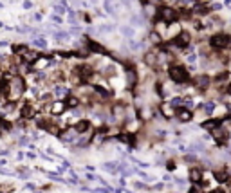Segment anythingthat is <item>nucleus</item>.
<instances>
[{
	"instance_id": "f257e3e1",
	"label": "nucleus",
	"mask_w": 231,
	"mask_h": 193,
	"mask_svg": "<svg viewBox=\"0 0 231 193\" xmlns=\"http://www.w3.org/2000/svg\"><path fill=\"white\" fill-rule=\"evenodd\" d=\"M7 81L9 83H7L6 99L11 101V103H15V101H18L22 96H24V92H26V81H24L22 76H11Z\"/></svg>"
},
{
	"instance_id": "f03ea898",
	"label": "nucleus",
	"mask_w": 231,
	"mask_h": 193,
	"mask_svg": "<svg viewBox=\"0 0 231 193\" xmlns=\"http://www.w3.org/2000/svg\"><path fill=\"white\" fill-rule=\"evenodd\" d=\"M168 76L173 83L177 85H184V83H188L192 81V76H190V71L186 67H182L179 65V63H175V65H170L168 67Z\"/></svg>"
},
{
	"instance_id": "7ed1b4c3",
	"label": "nucleus",
	"mask_w": 231,
	"mask_h": 193,
	"mask_svg": "<svg viewBox=\"0 0 231 193\" xmlns=\"http://www.w3.org/2000/svg\"><path fill=\"white\" fill-rule=\"evenodd\" d=\"M155 16H157V20H163L164 24L172 25V24H175L177 20H179V11H177V9H173V7H166V6H161V7L157 9Z\"/></svg>"
},
{
	"instance_id": "20e7f679",
	"label": "nucleus",
	"mask_w": 231,
	"mask_h": 193,
	"mask_svg": "<svg viewBox=\"0 0 231 193\" xmlns=\"http://www.w3.org/2000/svg\"><path fill=\"white\" fill-rule=\"evenodd\" d=\"M210 45L217 51H224L231 45V36L229 34H224V33H217L210 38Z\"/></svg>"
},
{
	"instance_id": "39448f33",
	"label": "nucleus",
	"mask_w": 231,
	"mask_h": 193,
	"mask_svg": "<svg viewBox=\"0 0 231 193\" xmlns=\"http://www.w3.org/2000/svg\"><path fill=\"white\" fill-rule=\"evenodd\" d=\"M58 137H60V141H63V143H67V144H76V141L80 139V134L76 132L74 126H67L65 130H61V132L58 134Z\"/></svg>"
},
{
	"instance_id": "423d86ee",
	"label": "nucleus",
	"mask_w": 231,
	"mask_h": 193,
	"mask_svg": "<svg viewBox=\"0 0 231 193\" xmlns=\"http://www.w3.org/2000/svg\"><path fill=\"white\" fill-rule=\"evenodd\" d=\"M229 135H231V134H229V130H227V128H224L222 125H220L219 128H215V130L211 132V137H213V139H215V143H217V144H220V146H222V144H226V143L229 141Z\"/></svg>"
},
{
	"instance_id": "0eeeda50",
	"label": "nucleus",
	"mask_w": 231,
	"mask_h": 193,
	"mask_svg": "<svg viewBox=\"0 0 231 193\" xmlns=\"http://www.w3.org/2000/svg\"><path fill=\"white\" fill-rule=\"evenodd\" d=\"M65 110H67L65 99H54V101L51 103V116L60 117V116H63V114H65Z\"/></svg>"
},
{
	"instance_id": "6e6552de",
	"label": "nucleus",
	"mask_w": 231,
	"mask_h": 193,
	"mask_svg": "<svg viewBox=\"0 0 231 193\" xmlns=\"http://www.w3.org/2000/svg\"><path fill=\"white\" fill-rule=\"evenodd\" d=\"M210 83H211L210 74H197L193 78V85H195V89H199V90H204L206 87H210Z\"/></svg>"
},
{
	"instance_id": "1a4fd4ad",
	"label": "nucleus",
	"mask_w": 231,
	"mask_h": 193,
	"mask_svg": "<svg viewBox=\"0 0 231 193\" xmlns=\"http://www.w3.org/2000/svg\"><path fill=\"white\" fill-rule=\"evenodd\" d=\"M74 128H76V132H78L80 135L92 134V123H90L88 119H80V121L74 125Z\"/></svg>"
},
{
	"instance_id": "9d476101",
	"label": "nucleus",
	"mask_w": 231,
	"mask_h": 193,
	"mask_svg": "<svg viewBox=\"0 0 231 193\" xmlns=\"http://www.w3.org/2000/svg\"><path fill=\"white\" fill-rule=\"evenodd\" d=\"M159 110H161V114H163L166 119H172V117H175V116H177V109H173V106H172L170 103H161Z\"/></svg>"
},
{
	"instance_id": "9b49d317",
	"label": "nucleus",
	"mask_w": 231,
	"mask_h": 193,
	"mask_svg": "<svg viewBox=\"0 0 231 193\" xmlns=\"http://www.w3.org/2000/svg\"><path fill=\"white\" fill-rule=\"evenodd\" d=\"M213 175H215V181H219V182H224V184H227L229 182V170L227 168H219V170H215L213 171Z\"/></svg>"
},
{
	"instance_id": "f8f14e48",
	"label": "nucleus",
	"mask_w": 231,
	"mask_h": 193,
	"mask_svg": "<svg viewBox=\"0 0 231 193\" xmlns=\"http://www.w3.org/2000/svg\"><path fill=\"white\" fill-rule=\"evenodd\" d=\"M87 47H88L90 52H96V54H108V51H107L101 44L94 42V40H87Z\"/></svg>"
},
{
	"instance_id": "ddd939ff",
	"label": "nucleus",
	"mask_w": 231,
	"mask_h": 193,
	"mask_svg": "<svg viewBox=\"0 0 231 193\" xmlns=\"http://www.w3.org/2000/svg\"><path fill=\"white\" fill-rule=\"evenodd\" d=\"M181 123H188V121H192V117H193V112L190 110V109H177V116H175Z\"/></svg>"
},
{
	"instance_id": "4468645a",
	"label": "nucleus",
	"mask_w": 231,
	"mask_h": 193,
	"mask_svg": "<svg viewBox=\"0 0 231 193\" xmlns=\"http://www.w3.org/2000/svg\"><path fill=\"white\" fill-rule=\"evenodd\" d=\"M202 175H204V171L200 168H190V181L193 184H200L202 182Z\"/></svg>"
},
{
	"instance_id": "2eb2a0df",
	"label": "nucleus",
	"mask_w": 231,
	"mask_h": 193,
	"mask_svg": "<svg viewBox=\"0 0 231 193\" xmlns=\"http://www.w3.org/2000/svg\"><path fill=\"white\" fill-rule=\"evenodd\" d=\"M53 96H56L58 99H67L69 96H71V90H69V89H65L63 85H56V87H54V90H53Z\"/></svg>"
},
{
	"instance_id": "dca6fc26",
	"label": "nucleus",
	"mask_w": 231,
	"mask_h": 193,
	"mask_svg": "<svg viewBox=\"0 0 231 193\" xmlns=\"http://www.w3.org/2000/svg\"><path fill=\"white\" fill-rule=\"evenodd\" d=\"M80 103H81V99L76 96V94H71L67 99H65V105H67V110H74V109H78L80 106Z\"/></svg>"
},
{
	"instance_id": "f3484780",
	"label": "nucleus",
	"mask_w": 231,
	"mask_h": 193,
	"mask_svg": "<svg viewBox=\"0 0 231 193\" xmlns=\"http://www.w3.org/2000/svg\"><path fill=\"white\" fill-rule=\"evenodd\" d=\"M126 87L128 89H132V87H135V83H137V74H135V71L134 69H126Z\"/></svg>"
},
{
	"instance_id": "a211bd4d",
	"label": "nucleus",
	"mask_w": 231,
	"mask_h": 193,
	"mask_svg": "<svg viewBox=\"0 0 231 193\" xmlns=\"http://www.w3.org/2000/svg\"><path fill=\"white\" fill-rule=\"evenodd\" d=\"M33 45H34V49H47L49 45H47V40H45L43 36H34L33 38Z\"/></svg>"
},
{
	"instance_id": "6ab92c4d",
	"label": "nucleus",
	"mask_w": 231,
	"mask_h": 193,
	"mask_svg": "<svg viewBox=\"0 0 231 193\" xmlns=\"http://www.w3.org/2000/svg\"><path fill=\"white\" fill-rule=\"evenodd\" d=\"M145 61H146V65H157V49L155 51H148L145 54Z\"/></svg>"
},
{
	"instance_id": "aec40b11",
	"label": "nucleus",
	"mask_w": 231,
	"mask_h": 193,
	"mask_svg": "<svg viewBox=\"0 0 231 193\" xmlns=\"http://www.w3.org/2000/svg\"><path fill=\"white\" fill-rule=\"evenodd\" d=\"M27 51H29V47H27V45H24V44H15V45H13V52H15V54H18V56H24Z\"/></svg>"
},
{
	"instance_id": "412c9836",
	"label": "nucleus",
	"mask_w": 231,
	"mask_h": 193,
	"mask_svg": "<svg viewBox=\"0 0 231 193\" xmlns=\"http://www.w3.org/2000/svg\"><path fill=\"white\" fill-rule=\"evenodd\" d=\"M170 105L173 106V109H182V106H184V98H181V96H175V98L170 101Z\"/></svg>"
},
{
	"instance_id": "4be33fe9",
	"label": "nucleus",
	"mask_w": 231,
	"mask_h": 193,
	"mask_svg": "<svg viewBox=\"0 0 231 193\" xmlns=\"http://www.w3.org/2000/svg\"><path fill=\"white\" fill-rule=\"evenodd\" d=\"M215 106H217V105H215L213 101H208V103H204V105H202V109H204V112H206V114H210V116H211V114H213V110H215Z\"/></svg>"
},
{
	"instance_id": "5701e85b",
	"label": "nucleus",
	"mask_w": 231,
	"mask_h": 193,
	"mask_svg": "<svg viewBox=\"0 0 231 193\" xmlns=\"http://www.w3.org/2000/svg\"><path fill=\"white\" fill-rule=\"evenodd\" d=\"M121 34H123L125 38H132V36H134V27H130V25L121 27Z\"/></svg>"
},
{
	"instance_id": "b1692460",
	"label": "nucleus",
	"mask_w": 231,
	"mask_h": 193,
	"mask_svg": "<svg viewBox=\"0 0 231 193\" xmlns=\"http://www.w3.org/2000/svg\"><path fill=\"white\" fill-rule=\"evenodd\" d=\"M227 78H229V74H227V72H219V74L215 76V83H222V81L226 83V81H227Z\"/></svg>"
},
{
	"instance_id": "393cba45",
	"label": "nucleus",
	"mask_w": 231,
	"mask_h": 193,
	"mask_svg": "<svg viewBox=\"0 0 231 193\" xmlns=\"http://www.w3.org/2000/svg\"><path fill=\"white\" fill-rule=\"evenodd\" d=\"M161 40H163V38H161V34H157L155 31L150 33V42H154V44H161Z\"/></svg>"
},
{
	"instance_id": "a878e982",
	"label": "nucleus",
	"mask_w": 231,
	"mask_h": 193,
	"mask_svg": "<svg viewBox=\"0 0 231 193\" xmlns=\"http://www.w3.org/2000/svg\"><path fill=\"white\" fill-rule=\"evenodd\" d=\"M69 36H71V34H69V33H65V31H61V33H54V38H58V40H61V42H63V40L67 42V40H69Z\"/></svg>"
},
{
	"instance_id": "bb28decb",
	"label": "nucleus",
	"mask_w": 231,
	"mask_h": 193,
	"mask_svg": "<svg viewBox=\"0 0 231 193\" xmlns=\"http://www.w3.org/2000/svg\"><path fill=\"white\" fill-rule=\"evenodd\" d=\"M197 161H199L197 155H192V154L190 155H184V162H197Z\"/></svg>"
},
{
	"instance_id": "cd10ccee",
	"label": "nucleus",
	"mask_w": 231,
	"mask_h": 193,
	"mask_svg": "<svg viewBox=\"0 0 231 193\" xmlns=\"http://www.w3.org/2000/svg\"><path fill=\"white\" fill-rule=\"evenodd\" d=\"M51 20H53V22H54V24H61V22H63V18H61V15H56V13H54V15H51Z\"/></svg>"
},
{
	"instance_id": "c85d7f7f",
	"label": "nucleus",
	"mask_w": 231,
	"mask_h": 193,
	"mask_svg": "<svg viewBox=\"0 0 231 193\" xmlns=\"http://www.w3.org/2000/svg\"><path fill=\"white\" fill-rule=\"evenodd\" d=\"M137 175H139L143 181H150V175L146 173V171H143V170H137Z\"/></svg>"
},
{
	"instance_id": "c756f323",
	"label": "nucleus",
	"mask_w": 231,
	"mask_h": 193,
	"mask_svg": "<svg viewBox=\"0 0 231 193\" xmlns=\"http://www.w3.org/2000/svg\"><path fill=\"white\" fill-rule=\"evenodd\" d=\"M54 11H56V15H63L65 11H69V7H63V6H54Z\"/></svg>"
},
{
	"instance_id": "7c9ffc66",
	"label": "nucleus",
	"mask_w": 231,
	"mask_h": 193,
	"mask_svg": "<svg viewBox=\"0 0 231 193\" xmlns=\"http://www.w3.org/2000/svg\"><path fill=\"white\" fill-rule=\"evenodd\" d=\"M49 179H53V181H56V182H63V181H65V179L60 177L58 173H49Z\"/></svg>"
},
{
	"instance_id": "2f4dec72",
	"label": "nucleus",
	"mask_w": 231,
	"mask_h": 193,
	"mask_svg": "<svg viewBox=\"0 0 231 193\" xmlns=\"http://www.w3.org/2000/svg\"><path fill=\"white\" fill-rule=\"evenodd\" d=\"M18 144H20V146H26V144H31V143H29V137H26V135H24V137H20V139H18Z\"/></svg>"
},
{
	"instance_id": "473e14b6",
	"label": "nucleus",
	"mask_w": 231,
	"mask_h": 193,
	"mask_svg": "<svg viewBox=\"0 0 231 193\" xmlns=\"http://www.w3.org/2000/svg\"><path fill=\"white\" fill-rule=\"evenodd\" d=\"M134 186H135V189H137V188H139V189H146V188H148V186H146L145 182H135Z\"/></svg>"
},
{
	"instance_id": "72a5a7b5",
	"label": "nucleus",
	"mask_w": 231,
	"mask_h": 193,
	"mask_svg": "<svg viewBox=\"0 0 231 193\" xmlns=\"http://www.w3.org/2000/svg\"><path fill=\"white\" fill-rule=\"evenodd\" d=\"M33 7V2H31V0H26V2H24V9H31Z\"/></svg>"
},
{
	"instance_id": "f704fd0d",
	"label": "nucleus",
	"mask_w": 231,
	"mask_h": 193,
	"mask_svg": "<svg viewBox=\"0 0 231 193\" xmlns=\"http://www.w3.org/2000/svg\"><path fill=\"white\" fill-rule=\"evenodd\" d=\"M224 94H227V96H231V83L227 85V87H224Z\"/></svg>"
},
{
	"instance_id": "c9c22d12",
	"label": "nucleus",
	"mask_w": 231,
	"mask_h": 193,
	"mask_svg": "<svg viewBox=\"0 0 231 193\" xmlns=\"http://www.w3.org/2000/svg\"><path fill=\"white\" fill-rule=\"evenodd\" d=\"M33 20H36V22H40V20H42V15H40V13H34V15H33Z\"/></svg>"
},
{
	"instance_id": "e433bc0d",
	"label": "nucleus",
	"mask_w": 231,
	"mask_h": 193,
	"mask_svg": "<svg viewBox=\"0 0 231 193\" xmlns=\"http://www.w3.org/2000/svg\"><path fill=\"white\" fill-rule=\"evenodd\" d=\"M154 189H155V191H161V189H163V184H161V182H159V184H155V186H154Z\"/></svg>"
},
{
	"instance_id": "4c0bfd02",
	"label": "nucleus",
	"mask_w": 231,
	"mask_h": 193,
	"mask_svg": "<svg viewBox=\"0 0 231 193\" xmlns=\"http://www.w3.org/2000/svg\"><path fill=\"white\" fill-rule=\"evenodd\" d=\"M0 155H2V157H6V155H9V150H2V152H0Z\"/></svg>"
},
{
	"instance_id": "58836bf2",
	"label": "nucleus",
	"mask_w": 231,
	"mask_h": 193,
	"mask_svg": "<svg viewBox=\"0 0 231 193\" xmlns=\"http://www.w3.org/2000/svg\"><path fill=\"white\" fill-rule=\"evenodd\" d=\"M173 2H177V4H181V2H182V0H173Z\"/></svg>"
},
{
	"instance_id": "ea45409f",
	"label": "nucleus",
	"mask_w": 231,
	"mask_h": 193,
	"mask_svg": "<svg viewBox=\"0 0 231 193\" xmlns=\"http://www.w3.org/2000/svg\"><path fill=\"white\" fill-rule=\"evenodd\" d=\"M92 2H94V4H96V2H98V0H92Z\"/></svg>"
},
{
	"instance_id": "a19ab883",
	"label": "nucleus",
	"mask_w": 231,
	"mask_h": 193,
	"mask_svg": "<svg viewBox=\"0 0 231 193\" xmlns=\"http://www.w3.org/2000/svg\"><path fill=\"white\" fill-rule=\"evenodd\" d=\"M2 6H4V4H2V2H0V7H2Z\"/></svg>"
}]
</instances>
